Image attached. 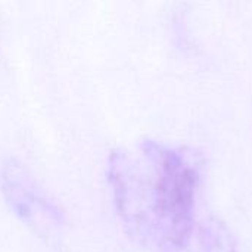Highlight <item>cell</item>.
<instances>
[{"label":"cell","instance_id":"obj_1","mask_svg":"<svg viewBox=\"0 0 252 252\" xmlns=\"http://www.w3.org/2000/svg\"><path fill=\"white\" fill-rule=\"evenodd\" d=\"M202 157L192 148L143 139L115 148L106 161V182L115 213L139 245L174 252L195 220Z\"/></svg>","mask_w":252,"mask_h":252},{"label":"cell","instance_id":"obj_2","mask_svg":"<svg viewBox=\"0 0 252 252\" xmlns=\"http://www.w3.org/2000/svg\"><path fill=\"white\" fill-rule=\"evenodd\" d=\"M0 192L10 211L38 238L53 242L63 235L65 210L16 157L9 155L0 164Z\"/></svg>","mask_w":252,"mask_h":252},{"label":"cell","instance_id":"obj_3","mask_svg":"<svg viewBox=\"0 0 252 252\" xmlns=\"http://www.w3.org/2000/svg\"><path fill=\"white\" fill-rule=\"evenodd\" d=\"M174 252H238L236 242L229 227L217 217H196L195 224Z\"/></svg>","mask_w":252,"mask_h":252}]
</instances>
